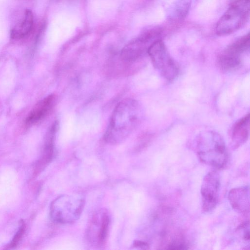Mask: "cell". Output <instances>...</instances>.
I'll list each match as a JSON object with an SVG mask.
<instances>
[{"mask_svg": "<svg viewBox=\"0 0 250 250\" xmlns=\"http://www.w3.org/2000/svg\"><path fill=\"white\" fill-rule=\"evenodd\" d=\"M142 110L134 99L126 98L115 107L104 135L105 141L110 144H119L125 140L139 123Z\"/></svg>", "mask_w": 250, "mask_h": 250, "instance_id": "obj_1", "label": "cell"}, {"mask_svg": "<svg viewBox=\"0 0 250 250\" xmlns=\"http://www.w3.org/2000/svg\"><path fill=\"white\" fill-rule=\"evenodd\" d=\"M56 102V96L48 95L40 101L31 111L26 119V124L34 125L44 119L50 112Z\"/></svg>", "mask_w": 250, "mask_h": 250, "instance_id": "obj_9", "label": "cell"}, {"mask_svg": "<svg viewBox=\"0 0 250 250\" xmlns=\"http://www.w3.org/2000/svg\"><path fill=\"white\" fill-rule=\"evenodd\" d=\"M250 115L248 114L234 124L231 135L232 146L236 149L248 140L249 136Z\"/></svg>", "mask_w": 250, "mask_h": 250, "instance_id": "obj_10", "label": "cell"}, {"mask_svg": "<svg viewBox=\"0 0 250 250\" xmlns=\"http://www.w3.org/2000/svg\"><path fill=\"white\" fill-rule=\"evenodd\" d=\"M198 157L203 163L217 169H223L228 162V153L222 137L213 131L199 136L197 140Z\"/></svg>", "mask_w": 250, "mask_h": 250, "instance_id": "obj_2", "label": "cell"}, {"mask_svg": "<svg viewBox=\"0 0 250 250\" xmlns=\"http://www.w3.org/2000/svg\"><path fill=\"white\" fill-rule=\"evenodd\" d=\"M83 206L84 200L81 197L61 195L52 203L51 215L52 219L59 223H71L80 217Z\"/></svg>", "mask_w": 250, "mask_h": 250, "instance_id": "obj_4", "label": "cell"}, {"mask_svg": "<svg viewBox=\"0 0 250 250\" xmlns=\"http://www.w3.org/2000/svg\"><path fill=\"white\" fill-rule=\"evenodd\" d=\"M220 188V178L217 172L212 171L205 176L201 187L203 212H209L215 208L218 202Z\"/></svg>", "mask_w": 250, "mask_h": 250, "instance_id": "obj_7", "label": "cell"}, {"mask_svg": "<svg viewBox=\"0 0 250 250\" xmlns=\"http://www.w3.org/2000/svg\"><path fill=\"white\" fill-rule=\"evenodd\" d=\"M33 15L29 10L25 12V18L20 25L11 31V37L14 39H20L27 35L33 26Z\"/></svg>", "mask_w": 250, "mask_h": 250, "instance_id": "obj_13", "label": "cell"}, {"mask_svg": "<svg viewBox=\"0 0 250 250\" xmlns=\"http://www.w3.org/2000/svg\"><path fill=\"white\" fill-rule=\"evenodd\" d=\"M147 53L154 67L165 79L171 81L176 78L179 73L178 67L162 41L158 39L154 42Z\"/></svg>", "mask_w": 250, "mask_h": 250, "instance_id": "obj_5", "label": "cell"}, {"mask_svg": "<svg viewBox=\"0 0 250 250\" xmlns=\"http://www.w3.org/2000/svg\"><path fill=\"white\" fill-rule=\"evenodd\" d=\"M24 231L25 225L24 224H22L16 234L15 236H14L11 243L10 244V245L9 246L10 248L16 247L17 245L21 239L23 234H24Z\"/></svg>", "mask_w": 250, "mask_h": 250, "instance_id": "obj_14", "label": "cell"}, {"mask_svg": "<svg viewBox=\"0 0 250 250\" xmlns=\"http://www.w3.org/2000/svg\"><path fill=\"white\" fill-rule=\"evenodd\" d=\"M250 3V0H237L232 3L217 23V34L229 35L242 27L249 17Z\"/></svg>", "mask_w": 250, "mask_h": 250, "instance_id": "obj_3", "label": "cell"}, {"mask_svg": "<svg viewBox=\"0 0 250 250\" xmlns=\"http://www.w3.org/2000/svg\"><path fill=\"white\" fill-rule=\"evenodd\" d=\"M241 56L224 50L218 58L219 68L224 72H231L237 69L241 65Z\"/></svg>", "mask_w": 250, "mask_h": 250, "instance_id": "obj_11", "label": "cell"}, {"mask_svg": "<svg viewBox=\"0 0 250 250\" xmlns=\"http://www.w3.org/2000/svg\"><path fill=\"white\" fill-rule=\"evenodd\" d=\"M228 199L232 208L238 213L247 214L250 210L249 188L241 187L231 189Z\"/></svg>", "mask_w": 250, "mask_h": 250, "instance_id": "obj_8", "label": "cell"}, {"mask_svg": "<svg viewBox=\"0 0 250 250\" xmlns=\"http://www.w3.org/2000/svg\"><path fill=\"white\" fill-rule=\"evenodd\" d=\"M109 224V218L105 212L100 215H96L93 218L92 225L96 227V241L99 244H103L105 242L108 233Z\"/></svg>", "mask_w": 250, "mask_h": 250, "instance_id": "obj_12", "label": "cell"}, {"mask_svg": "<svg viewBox=\"0 0 250 250\" xmlns=\"http://www.w3.org/2000/svg\"><path fill=\"white\" fill-rule=\"evenodd\" d=\"M133 246L135 247L139 248L142 249H149V245L147 243L141 241H135L134 242Z\"/></svg>", "mask_w": 250, "mask_h": 250, "instance_id": "obj_15", "label": "cell"}, {"mask_svg": "<svg viewBox=\"0 0 250 250\" xmlns=\"http://www.w3.org/2000/svg\"><path fill=\"white\" fill-rule=\"evenodd\" d=\"M159 32L152 31L146 33L126 45L121 53L123 61L130 63H136L144 57L150 45L159 36Z\"/></svg>", "mask_w": 250, "mask_h": 250, "instance_id": "obj_6", "label": "cell"}]
</instances>
